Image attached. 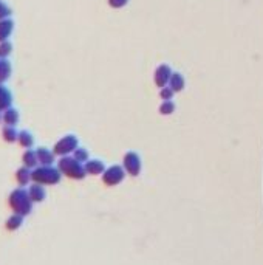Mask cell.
<instances>
[{"mask_svg": "<svg viewBox=\"0 0 263 265\" xmlns=\"http://www.w3.org/2000/svg\"><path fill=\"white\" fill-rule=\"evenodd\" d=\"M126 169L120 164H113L110 168H107L102 174V182L107 186H118L124 182L126 179Z\"/></svg>", "mask_w": 263, "mask_h": 265, "instance_id": "cell-1", "label": "cell"}, {"mask_svg": "<svg viewBox=\"0 0 263 265\" xmlns=\"http://www.w3.org/2000/svg\"><path fill=\"white\" fill-rule=\"evenodd\" d=\"M123 168L126 169L127 175L130 177H138L141 174V168H142V163H141V157L133 152V151H129L126 152L124 158H123Z\"/></svg>", "mask_w": 263, "mask_h": 265, "instance_id": "cell-2", "label": "cell"}, {"mask_svg": "<svg viewBox=\"0 0 263 265\" xmlns=\"http://www.w3.org/2000/svg\"><path fill=\"white\" fill-rule=\"evenodd\" d=\"M61 169L64 171V174H67L71 179H82V177L87 174L85 168L81 166V163L76 158H65L61 161Z\"/></svg>", "mask_w": 263, "mask_h": 265, "instance_id": "cell-3", "label": "cell"}, {"mask_svg": "<svg viewBox=\"0 0 263 265\" xmlns=\"http://www.w3.org/2000/svg\"><path fill=\"white\" fill-rule=\"evenodd\" d=\"M172 69L167 65V64H161L157 67L155 73H154V81H155V85L158 88H163L166 85H169V81H170V76H172Z\"/></svg>", "mask_w": 263, "mask_h": 265, "instance_id": "cell-4", "label": "cell"}, {"mask_svg": "<svg viewBox=\"0 0 263 265\" xmlns=\"http://www.w3.org/2000/svg\"><path fill=\"white\" fill-rule=\"evenodd\" d=\"M184 85H186V81H184V76H183L180 72H175V73H172L170 81H169V87L172 88V90H173L175 93L183 92Z\"/></svg>", "mask_w": 263, "mask_h": 265, "instance_id": "cell-5", "label": "cell"}, {"mask_svg": "<svg viewBox=\"0 0 263 265\" xmlns=\"http://www.w3.org/2000/svg\"><path fill=\"white\" fill-rule=\"evenodd\" d=\"M105 169L107 168H105L104 161H101V160H89L85 164V172L90 175H101V174H104Z\"/></svg>", "mask_w": 263, "mask_h": 265, "instance_id": "cell-6", "label": "cell"}, {"mask_svg": "<svg viewBox=\"0 0 263 265\" xmlns=\"http://www.w3.org/2000/svg\"><path fill=\"white\" fill-rule=\"evenodd\" d=\"M76 144H78V140L74 137H67L64 138L59 144H57V152L59 154H67V152H71L76 149Z\"/></svg>", "mask_w": 263, "mask_h": 265, "instance_id": "cell-7", "label": "cell"}, {"mask_svg": "<svg viewBox=\"0 0 263 265\" xmlns=\"http://www.w3.org/2000/svg\"><path fill=\"white\" fill-rule=\"evenodd\" d=\"M175 109H177V106H175L170 100V101H163L158 110H160L161 115H172L175 112Z\"/></svg>", "mask_w": 263, "mask_h": 265, "instance_id": "cell-8", "label": "cell"}, {"mask_svg": "<svg viewBox=\"0 0 263 265\" xmlns=\"http://www.w3.org/2000/svg\"><path fill=\"white\" fill-rule=\"evenodd\" d=\"M173 95H175V92L172 90V88H170L169 85L160 88V98H161L163 101H170V100L173 98Z\"/></svg>", "mask_w": 263, "mask_h": 265, "instance_id": "cell-9", "label": "cell"}, {"mask_svg": "<svg viewBox=\"0 0 263 265\" xmlns=\"http://www.w3.org/2000/svg\"><path fill=\"white\" fill-rule=\"evenodd\" d=\"M74 158H76L79 163H82V161H89V154H87L85 149H76V152H74Z\"/></svg>", "mask_w": 263, "mask_h": 265, "instance_id": "cell-10", "label": "cell"}, {"mask_svg": "<svg viewBox=\"0 0 263 265\" xmlns=\"http://www.w3.org/2000/svg\"><path fill=\"white\" fill-rule=\"evenodd\" d=\"M129 4V0H108V5L111 7V8H124L126 5Z\"/></svg>", "mask_w": 263, "mask_h": 265, "instance_id": "cell-11", "label": "cell"}]
</instances>
